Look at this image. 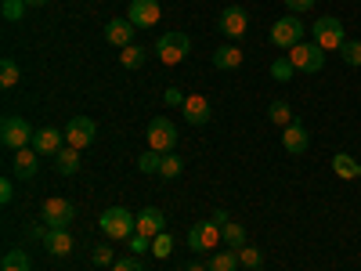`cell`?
<instances>
[{"label": "cell", "mask_w": 361, "mask_h": 271, "mask_svg": "<svg viewBox=\"0 0 361 271\" xmlns=\"http://www.w3.org/2000/svg\"><path fill=\"white\" fill-rule=\"evenodd\" d=\"M18 80H22L18 62H15V58H4V62H0V87H15Z\"/></svg>", "instance_id": "4316f807"}, {"label": "cell", "mask_w": 361, "mask_h": 271, "mask_svg": "<svg viewBox=\"0 0 361 271\" xmlns=\"http://www.w3.org/2000/svg\"><path fill=\"white\" fill-rule=\"evenodd\" d=\"M340 58H343L347 66L357 69V66H361V40H347V44L340 47Z\"/></svg>", "instance_id": "1f68e13d"}, {"label": "cell", "mask_w": 361, "mask_h": 271, "mask_svg": "<svg viewBox=\"0 0 361 271\" xmlns=\"http://www.w3.org/2000/svg\"><path fill=\"white\" fill-rule=\"evenodd\" d=\"M112 271H145V264H141L137 257H119V260L112 264Z\"/></svg>", "instance_id": "d590c367"}, {"label": "cell", "mask_w": 361, "mask_h": 271, "mask_svg": "<svg viewBox=\"0 0 361 271\" xmlns=\"http://www.w3.org/2000/svg\"><path fill=\"white\" fill-rule=\"evenodd\" d=\"M25 8H29L25 0H4V4H0V15H4L8 22H18L25 15Z\"/></svg>", "instance_id": "836d02e7"}, {"label": "cell", "mask_w": 361, "mask_h": 271, "mask_svg": "<svg viewBox=\"0 0 361 271\" xmlns=\"http://www.w3.org/2000/svg\"><path fill=\"white\" fill-rule=\"evenodd\" d=\"M286 8H289V15H300V11H311L314 0H286Z\"/></svg>", "instance_id": "ab89813d"}, {"label": "cell", "mask_w": 361, "mask_h": 271, "mask_svg": "<svg viewBox=\"0 0 361 271\" xmlns=\"http://www.w3.org/2000/svg\"><path fill=\"white\" fill-rule=\"evenodd\" d=\"M137 231L148 235V239H156L159 231H166V217L159 214L156 206H148V210H141V214H137Z\"/></svg>", "instance_id": "e0dca14e"}, {"label": "cell", "mask_w": 361, "mask_h": 271, "mask_svg": "<svg viewBox=\"0 0 361 271\" xmlns=\"http://www.w3.org/2000/svg\"><path fill=\"white\" fill-rule=\"evenodd\" d=\"M37 138V131L25 124L22 116H4V124H0V141H4V148H11V152H18V148H29Z\"/></svg>", "instance_id": "5b68a950"}, {"label": "cell", "mask_w": 361, "mask_h": 271, "mask_svg": "<svg viewBox=\"0 0 361 271\" xmlns=\"http://www.w3.org/2000/svg\"><path fill=\"white\" fill-rule=\"evenodd\" d=\"M90 260H94L98 267H105V264H116V257H112V250H109V246H94V253H90Z\"/></svg>", "instance_id": "8d00e7d4"}, {"label": "cell", "mask_w": 361, "mask_h": 271, "mask_svg": "<svg viewBox=\"0 0 361 271\" xmlns=\"http://www.w3.org/2000/svg\"><path fill=\"white\" fill-rule=\"evenodd\" d=\"M76 221V203L62 199V195H51L44 203V224L47 228H69Z\"/></svg>", "instance_id": "52a82bcc"}, {"label": "cell", "mask_w": 361, "mask_h": 271, "mask_svg": "<svg viewBox=\"0 0 361 271\" xmlns=\"http://www.w3.org/2000/svg\"><path fill=\"white\" fill-rule=\"evenodd\" d=\"M159 167H163V152H156V148H148V152L137 156V170L141 174H159Z\"/></svg>", "instance_id": "83f0119b"}, {"label": "cell", "mask_w": 361, "mask_h": 271, "mask_svg": "<svg viewBox=\"0 0 361 271\" xmlns=\"http://www.w3.org/2000/svg\"><path fill=\"white\" fill-rule=\"evenodd\" d=\"M173 145H177V127L170 124L166 116H156L152 124H148V148H156V152H173Z\"/></svg>", "instance_id": "ba28073f"}, {"label": "cell", "mask_w": 361, "mask_h": 271, "mask_svg": "<svg viewBox=\"0 0 361 271\" xmlns=\"http://www.w3.org/2000/svg\"><path fill=\"white\" fill-rule=\"evenodd\" d=\"M0 271H33V264H29V253H22V250H8L4 260H0Z\"/></svg>", "instance_id": "d4e9b609"}, {"label": "cell", "mask_w": 361, "mask_h": 271, "mask_svg": "<svg viewBox=\"0 0 361 271\" xmlns=\"http://www.w3.org/2000/svg\"><path fill=\"white\" fill-rule=\"evenodd\" d=\"M180 170H185V163H180V156L166 152V156H163V167H159V174H163V177H177Z\"/></svg>", "instance_id": "e575fe53"}, {"label": "cell", "mask_w": 361, "mask_h": 271, "mask_svg": "<svg viewBox=\"0 0 361 271\" xmlns=\"http://www.w3.org/2000/svg\"><path fill=\"white\" fill-rule=\"evenodd\" d=\"M44 246H47V253H54V257H69V253H73V235H69V228H47Z\"/></svg>", "instance_id": "2e32d148"}, {"label": "cell", "mask_w": 361, "mask_h": 271, "mask_svg": "<svg viewBox=\"0 0 361 271\" xmlns=\"http://www.w3.org/2000/svg\"><path fill=\"white\" fill-rule=\"evenodd\" d=\"M148 246H152V239H148V235H141V231L130 235V253H145Z\"/></svg>", "instance_id": "74e56055"}, {"label": "cell", "mask_w": 361, "mask_h": 271, "mask_svg": "<svg viewBox=\"0 0 361 271\" xmlns=\"http://www.w3.org/2000/svg\"><path fill=\"white\" fill-rule=\"evenodd\" d=\"M307 145H311V134H307V127H304V124H296V119H293V124L282 131V148H286L289 156H300V152H307Z\"/></svg>", "instance_id": "9a60e30c"}, {"label": "cell", "mask_w": 361, "mask_h": 271, "mask_svg": "<svg viewBox=\"0 0 361 271\" xmlns=\"http://www.w3.org/2000/svg\"><path fill=\"white\" fill-rule=\"evenodd\" d=\"M267 119H271V124H275V127H289L293 124V109H289V102H271L267 105Z\"/></svg>", "instance_id": "cb8c5ba5"}, {"label": "cell", "mask_w": 361, "mask_h": 271, "mask_svg": "<svg viewBox=\"0 0 361 271\" xmlns=\"http://www.w3.org/2000/svg\"><path fill=\"white\" fill-rule=\"evenodd\" d=\"M180 112H185V119H188L192 127H202L206 119H209V102L202 95H188V102H185V109H180Z\"/></svg>", "instance_id": "ac0fdd59"}, {"label": "cell", "mask_w": 361, "mask_h": 271, "mask_svg": "<svg viewBox=\"0 0 361 271\" xmlns=\"http://www.w3.org/2000/svg\"><path fill=\"white\" fill-rule=\"evenodd\" d=\"M15 199V185H11V177L0 181V203H11Z\"/></svg>", "instance_id": "60d3db41"}, {"label": "cell", "mask_w": 361, "mask_h": 271, "mask_svg": "<svg viewBox=\"0 0 361 271\" xmlns=\"http://www.w3.org/2000/svg\"><path fill=\"white\" fill-rule=\"evenodd\" d=\"M224 243V228L217 221H199L188 231V246L192 253H217V246Z\"/></svg>", "instance_id": "277c9868"}, {"label": "cell", "mask_w": 361, "mask_h": 271, "mask_svg": "<svg viewBox=\"0 0 361 271\" xmlns=\"http://www.w3.org/2000/svg\"><path fill=\"white\" fill-rule=\"evenodd\" d=\"M33 148L40 156H58L66 148V131H54V127H44V131H37V138H33Z\"/></svg>", "instance_id": "4fadbf2b"}, {"label": "cell", "mask_w": 361, "mask_h": 271, "mask_svg": "<svg viewBox=\"0 0 361 271\" xmlns=\"http://www.w3.org/2000/svg\"><path fill=\"white\" fill-rule=\"evenodd\" d=\"M152 253H156L159 260H166V257L173 253V235H170V231H159V235L152 239Z\"/></svg>", "instance_id": "4dcf8cb0"}, {"label": "cell", "mask_w": 361, "mask_h": 271, "mask_svg": "<svg viewBox=\"0 0 361 271\" xmlns=\"http://www.w3.org/2000/svg\"><path fill=\"white\" fill-rule=\"evenodd\" d=\"M185 102H188V95H180V87H166V105L185 109Z\"/></svg>", "instance_id": "f35d334b"}, {"label": "cell", "mask_w": 361, "mask_h": 271, "mask_svg": "<svg viewBox=\"0 0 361 271\" xmlns=\"http://www.w3.org/2000/svg\"><path fill=\"white\" fill-rule=\"evenodd\" d=\"M217 25H221V33H224V37L238 40V37H243L246 29H250V15H246L243 8H224V15H221Z\"/></svg>", "instance_id": "5bb4252c"}, {"label": "cell", "mask_w": 361, "mask_h": 271, "mask_svg": "<svg viewBox=\"0 0 361 271\" xmlns=\"http://www.w3.org/2000/svg\"><path fill=\"white\" fill-rule=\"evenodd\" d=\"M37 159H40V152H37L33 145H29V148H18L11 170H15L18 177H33V174H37Z\"/></svg>", "instance_id": "d6986e66"}, {"label": "cell", "mask_w": 361, "mask_h": 271, "mask_svg": "<svg viewBox=\"0 0 361 271\" xmlns=\"http://www.w3.org/2000/svg\"><path fill=\"white\" fill-rule=\"evenodd\" d=\"M188 271H209V264H199L195 260V264H188Z\"/></svg>", "instance_id": "b9f144b4"}, {"label": "cell", "mask_w": 361, "mask_h": 271, "mask_svg": "<svg viewBox=\"0 0 361 271\" xmlns=\"http://www.w3.org/2000/svg\"><path fill=\"white\" fill-rule=\"evenodd\" d=\"M134 22L130 18H109V25H105V40L112 44V47H119V51H123V47H130L134 44Z\"/></svg>", "instance_id": "7c38bea8"}, {"label": "cell", "mask_w": 361, "mask_h": 271, "mask_svg": "<svg viewBox=\"0 0 361 271\" xmlns=\"http://www.w3.org/2000/svg\"><path fill=\"white\" fill-rule=\"evenodd\" d=\"M333 170H336L343 181H357V177H361V163H357L354 156H347V152H336V156H333Z\"/></svg>", "instance_id": "44dd1931"}, {"label": "cell", "mask_w": 361, "mask_h": 271, "mask_svg": "<svg viewBox=\"0 0 361 271\" xmlns=\"http://www.w3.org/2000/svg\"><path fill=\"white\" fill-rule=\"evenodd\" d=\"M25 4H29V8H44V4H47V0H25Z\"/></svg>", "instance_id": "7bdbcfd3"}, {"label": "cell", "mask_w": 361, "mask_h": 271, "mask_svg": "<svg viewBox=\"0 0 361 271\" xmlns=\"http://www.w3.org/2000/svg\"><path fill=\"white\" fill-rule=\"evenodd\" d=\"M188 37L185 33H166L156 40V54H159V62L163 66H177V62H185V54H188Z\"/></svg>", "instance_id": "9c48e42d"}, {"label": "cell", "mask_w": 361, "mask_h": 271, "mask_svg": "<svg viewBox=\"0 0 361 271\" xmlns=\"http://www.w3.org/2000/svg\"><path fill=\"white\" fill-rule=\"evenodd\" d=\"M94 134H98V127H94V119L90 116H73L69 119V127H66V145H73V148H83L94 141Z\"/></svg>", "instance_id": "30bf717a"}, {"label": "cell", "mask_w": 361, "mask_h": 271, "mask_svg": "<svg viewBox=\"0 0 361 271\" xmlns=\"http://www.w3.org/2000/svg\"><path fill=\"white\" fill-rule=\"evenodd\" d=\"M127 18H130L137 29H152V25L163 18V4H159V0H130Z\"/></svg>", "instance_id": "8fae6325"}, {"label": "cell", "mask_w": 361, "mask_h": 271, "mask_svg": "<svg viewBox=\"0 0 361 271\" xmlns=\"http://www.w3.org/2000/svg\"><path fill=\"white\" fill-rule=\"evenodd\" d=\"M286 54H289V62L296 66V73H322V66H325V51H322L314 40H311V44L300 40V44L289 47Z\"/></svg>", "instance_id": "8992f818"}, {"label": "cell", "mask_w": 361, "mask_h": 271, "mask_svg": "<svg viewBox=\"0 0 361 271\" xmlns=\"http://www.w3.org/2000/svg\"><path fill=\"white\" fill-rule=\"evenodd\" d=\"M311 40L322 47V51H340L347 44L343 37V22L333 18V15H322L318 22H311Z\"/></svg>", "instance_id": "6da1fadb"}, {"label": "cell", "mask_w": 361, "mask_h": 271, "mask_svg": "<svg viewBox=\"0 0 361 271\" xmlns=\"http://www.w3.org/2000/svg\"><path fill=\"white\" fill-rule=\"evenodd\" d=\"M238 264L250 267V271H257V267L264 264V257H260V250H257V246H243V250H238Z\"/></svg>", "instance_id": "d6a6232c"}, {"label": "cell", "mask_w": 361, "mask_h": 271, "mask_svg": "<svg viewBox=\"0 0 361 271\" xmlns=\"http://www.w3.org/2000/svg\"><path fill=\"white\" fill-rule=\"evenodd\" d=\"M145 58H148V51L137 47V44H130V47L119 51V62H123V69H141V66H145Z\"/></svg>", "instance_id": "484cf974"}, {"label": "cell", "mask_w": 361, "mask_h": 271, "mask_svg": "<svg viewBox=\"0 0 361 271\" xmlns=\"http://www.w3.org/2000/svg\"><path fill=\"white\" fill-rule=\"evenodd\" d=\"M304 37H307V22H300V15H282L275 25H271V44L282 47V51L296 47Z\"/></svg>", "instance_id": "3957f363"}, {"label": "cell", "mask_w": 361, "mask_h": 271, "mask_svg": "<svg viewBox=\"0 0 361 271\" xmlns=\"http://www.w3.org/2000/svg\"><path fill=\"white\" fill-rule=\"evenodd\" d=\"M224 243H228V250H243L246 246V228L243 224H224Z\"/></svg>", "instance_id": "f1b7e54d"}, {"label": "cell", "mask_w": 361, "mask_h": 271, "mask_svg": "<svg viewBox=\"0 0 361 271\" xmlns=\"http://www.w3.org/2000/svg\"><path fill=\"white\" fill-rule=\"evenodd\" d=\"M209 271H235V267H243L238 264V250H224V253H209Z\"/></svg>", "instance_id": "603a6c76"}, {"label": "cell", "mask_w": 361, "mask_h": 271, "mask_svg": "<svg viewBox=\"0 0 361 271\" xmlns=\"http://www.w3.org/2000/svg\"><path fill=\"white\" fill-rule=\"evenodd\" d=\"M243 47H235V44H224V47H217L214 51V66L217 69H238V66H243Z\"/></svg>", "instance_id": "ffe728a7"}, {"label": "cell", "mask_w": 361, "mask_h": 271, "mask_svg": "<svg viewBox=\"0 0 361 271\" xmlns=\"http://www.w3.org/2000/svg\"><path fill=\"white\" fill-rule=\"evenodd\" d=\"M98 228H102L109 239H130L134 228H137V217L130 214L127 206H109L105 214H102V221H98Z\"/></svg>", "instance_id": "7a4b0ae2"}, {"label": "cell", "mask_w": 361, "mask_h": 271, "mask_svg": "<svg viewBox=\"0 0 361 271\" xmlns=\"http://www.w3.org/2000/svg\"><path fill=\"white\" fill-rule=\"evenodd\" d=\"M54 167H58V174H66V177H69V174H76V170H80V148L66 145L62 152L54 156Z\"/></svg>", "instance_id": "7402d4cb"}, {"label": "cell", "mask_w": 361, "mask_h": 271, "mask_svg": "<svg viewBox=\"0 0 361 271\" xmlns=\"http://www.w3.org/2000/svg\"><path fill=\"white\" fill-rule=\"evenodd\" d=\"M271 76H275L279 83H289V80L296 76V66L289 62V54H286V58H275V62H271Z\"/></svg>", "instance_id": "f546056e"}]
</instances>
